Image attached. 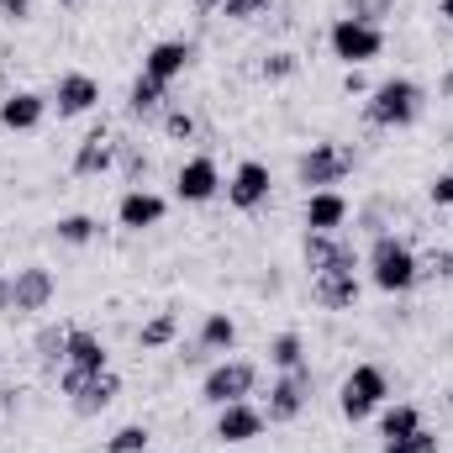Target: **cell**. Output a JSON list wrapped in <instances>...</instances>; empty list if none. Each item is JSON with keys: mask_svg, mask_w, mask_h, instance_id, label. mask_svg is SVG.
Segmentation results:
<instances>
[{"mask_svg": "<svg viewBox=\"0 0 453 453\" xmlns=\"http://www.w3.org/2000/svg\"><path fill=\"white\" fill-rule=\"evenodd\" d=\"M422 111H427V90H422L417 80H406V74L380 80V85L369 90V101H364V121H369V127H385V132L417 127Z\"/></svg>", "mask_w": 453, "mask_h": 453, "instance_id": "obj_1", "label": "cell"}, {"mask_svg": "<svg viewBox=\"0 0 453 453\" xmlns=\"http://www.w3.org/2000/svg\"><path fill=\"white\" fill-rule=\"evenodd\" d=\"M364 264H369V285L385 290V296H406V290H417V280H422L417 248H411L406 237H395V232H380Z\"/></svg>", "mask_w": 453, "mask_h": 453, "instance_id": "obj_2", "label": "cell"}, {"mask_svg": "<svg viewBox=\"0 0 453 453\" xmlns=\"http://www.w3.org/2000/svg\"><path fill=\"white\" fill-rule=\"evenodd\" d=\"M385 401H390V374L380 364H353L342 374V385H338L342 422H369V417H380Z\"/></svg>", "mask_w": 453, "mask_h": 453, "instance_id": "obj_3", "label": "cell"}, {"mask_svg": "<svg viewBox=\"0 0 453 453\" xmlns=\"http://www.w3.org/2000/svg\"><path fill=\"white\" fill-rule=\"evenodd\" d=\"M353 169H358V153L348 142H311L296 158V185H306V196L311 190H338Z\"/></svg>", "mask_w": 453, "mask_h": 453, "instance_id": "obj_4", "label": "cell"}, {"mask_svg": "<svg viewBox=\"0 0 453 453\" xmlns=\"http://www.w3.org/2000/svg\"><path fill=\"white\" fill-rule=\"evenodd\" d=\"M327 48H333V58L342 69H364V64H374L385 53V27H369L358 16H338L327 27Z\"/></svg>", "mask_w": 453, "mask_h": 453, "instance_id": "obj_5", "label": "cell"}, {"mask_svg": "<svg viewBox=\"0 0 453 453\" xmlns=\"http://www.w3.org/2000/svg\"><path fill=\"white\" fill-rule=\"evenodd\" d=\"M253 385H258V364H248V358H222V364L206 369L201 401H206V406H232V401H248Z\"/></svg>", "mask_w": 453, "mask_h": 453, "instance_id": "obj_6", "label": "cell"}, {"mask_svg": "<svg viewBox=\"0 0 453 453\" xmlns=\"http://www.w3.org/2000/svg\"><path fill=\"white\" fill-rule=\"evenodd\" d=\"M58 390L69 395L74 417H101L116 395H121V380H116L111 369H101V374H74V369H64V374H58Z\"/></svg>", "mask_w": 453, "mask_h": 453, "instance_id": "obj_7", "label": "cell"}, {"mask_svg": "<svg viewBox=\"0 0 453 453\" xmlns=\"http://www.w3.org/2000/svg\"><path fill=\"white\" fill-rule=\"evenodd\" d=\"M311 390H317L311 364H301V369H280V380L269 385V401H264V422H296V417L306 411Z\"/></svg>", "mask_w": 453, "mask_h": 453, "instance_id": "obj_8", "label": "cell"}, {"mask_svg": "<svg viewBox=\"0 0 453 453\" xmlns=\"http://www.w3.org/2000/svg\"><path fill=\"white\" fill-rule=\"evenodd\" d=\"M301 258L311 274H358V248L342 237V232H306L301 237Z\"/></svg>", "mask_w": 453, "mask_h": 453, "instance_id": "obj_9", "label": "cell"}, {"mask_svg": "<svg viewBox=\"0 0 453 453\" xmlns=\"http://www.w3.org/2000/svg\"><path fill=\"white\" fill-rule=\"evenodd\" d=\"M53 296H58V280L48 264H21L11 274V317H37L53 306Z\"/></svg>", "mask_w": 453, "mask_h": 453, "instance_id": "obj_10", "label": "cell"}, {"mask_svg": "<svg viewBox=\"0 0 453 453\" xmlns=\"http://www.w3.org/2000/svg\"><path fill=\"white\" fill-rule=\"evenodd\" d=\"M96 106H101V80H96V74L69 69V74H58V80H53L48 111H58L64 121H69V116H90Z\"/></svg>", "mask_w": 453, "mask_h": 453, "instance_id": "obj_11", "label": "cell"}, {"mask_svg": "<svg viewBox=\"0 0 453 453\" xmlns=\"http://www.w3.org/2000/svg\"><path fill=\"white\" fill-rule=\"evenodd\" d=\"M222 169H217V158L211 153H196V158H185L180 164V174H174V196L185 201V206H206V201H217L222 196Z\"/></svg>", "mask_w": 453, "mask_h": 453, "instance_id": "obj_12", "label": "cell"}, {"mask_svg": "<svg viewBox=\"0 0 453 453\" xmlns=\"http://www.w3.org/2000/svg\"><path fill=\"white\" fill-rule=\"evenodd\" d=\"M222 190H226V206H237V211H258V206L269 201V190H274V174H269L264 158H242Z\"/></svg>", "mask_w": 453, "mask_h": 453, "instance_id": "obj_13", "label": "cell"}, {"mask_svg": "<svg viewBox=\"0 0 453 453\" xmlns=\"http://www.w3.org/2000/svg\"><path fill=\"white\" fill-rule=\"evenodd\" d=\"M164 217H169V201H164L158 190H148V185H132V190L116 201L121 232H153V226H164Z\"/></svg>", "mask_w": 453, "mask_h": 453, "instance_id": "obj_14", "label": "cell"}, {"mask_svg": "<svg viewBox=\"0 0 453 453\" xmlns=\"http://www.w3.org/2000/svg\"><path fill=\"white\" fill-rule=\"evenodd\" d=\"M190 64H196V42H185V37H164V42H153V48L142 53V74L158 80L164 90H169Z\"/></svg>", "mask_w": 453, "mask_h": 453, "instance_id": "obj_15", "label": "cell"}, {"mask_svg": "<svg viewBox=\"0 0 453 453\" xmlns=\"http://www.w3.org/2000/svg\"><path fill=\"white\" fill-rule=\"evenodd\" d=\"M264 406H253V401H232V406H217V443H253V438H264Z\"/></svg>", "mask_w": 453, "mask_h": 453, "instance_id": "obj_16", "label": "cell"}, {"mask_svg": "<svg viewBox=\"0 0 453 453\" xmlns=\"http://www.w3.org/2000/svg\"><path fill=\"white\" fill-rule=\"evenodd\" d=\"M64 369H74V374H101V369H111V348H106V338L90 333V327H69Z\"/></svg>", "mask_w": 453, "mask_h": 453, "instance_id": "obj_17", "label": "cell"}, {"mask_svg": "<svg viewBox=\"0 0 453 453\" xmlns=\"http://www.w3.org/2000/svg\"><path fill=\"white\" fill-rule=\"evenodd\" d=\"M111 169H116V137L106 127L85 132V137L74 142V174H80V180H101V174H111Z\"/></svg>", "mask_w": 453, "mask_h": 453, "instance_id": "obj_18", "label": "cell"}, {"mask_svg": "<svg viewBox=\"0 0 453 453\" xmlns=\"http://www.w3.org/2000/svg\"><path fill=\"white\" fill-rule=\"evenodd\" d=\"M48 116V96L42 90H11L0 96V127L5 132H37Z\"/></svg>", "mask_w": 453, "mask_h": 453, "instance_id": "obj_19", "label": "cell"}, {"mask_svg": "<svg viewBox=\"0 0 453 453\" xmlns=\"http://www.w3.org/2000/svg\"><path fill=\"white\" fill-rule=\"evenodd\" d=\"M301 222H306V232H342L348 226V196L342 190H311Z\"/></svg>", "mask_w": 453, "mask_h": 453, "instance_id": "obj_20", "label": "cell"}, {"mask_svg": "<svg viewBox=\"0 0 453 453\" xmlns=\"http://www.w3.org/2000/svg\"><path fill=\"white\" fill-rule=\"evenodd\" d=\"M358 296H364L358 274H311V301L322 311H353Z\"/></svg>", "mask_w": 453, "mask_h": 453, "instance_id": "obj_21", "label": "cell"}, {"mask_svg": "<svg viewBox=\"0 0 453 453\" xmlns=\"http://www.w3.org/2000/svg\"><path fill=\"white\" fill-rule=\"evenodd\" d=\"M169 90L158 85V80H148V74H137L132 80V90H127V116H164L169 106Z\"/></svg>", "mask_w": 453, "mask_h": 453, "instance_id": "obj_22", "label": "cell"}, {"mask_svg": "<svg viewBox=\"0 0 453 453\" xmlns=\"http://www.w3.org/2000/svg\"><path fill=\"white\" fill-rule=\"evenodd\" d=\"M196 342H201L206 353H232V348H237V322H232L226 311H206V317H201V333H196Z\"/></svg>", "mask_w": 453, "mask_h": 453, "instance_id": "obj_23", "label": "cell"}, {"mask_svg": "<svg viewBox=\"0 0 453 453\" xmlns=\"http://www.w3.org/2000/svg\"><path fill=\"white\" fill-rule=\"evenodd\" d=\"M53 237H58L64 248H90V242L101 237V222H96L90 211H69V217L53 222Z\"/></svg>", "mask_w": 453, "mask_h": 453, "instance_id": "obj_24", "label": "cell"}, {"mask_svg": "<svg viewBox=\"0 0 453 453\" xmlns=\"http://www.w3.org/2000/svg\"><path fill=\"white\" fill-rule=\"evenodd\" d=\"M417 427H422V411H417L411 401H401V406H380V438H385V443L411 438Z\"/></svg>", "mask_w": 453, "mask_h": 453, "instance_id": "obj_25", "label": "cell"}, {"mask_svg": "<svg viewBox=\"0 0 453 453\" xmlns=\"http://www.w3.org/2000/svg\"><path fill=\"white\" fill-rule=\"evenodd\" d=\"M174 338H180V317H174V311H153V317L137 327V348H148V353H153V348H169Z\"/></svg>", "mask_w": 453, "mask_h": 453, "instance_id": "obj_26", "label": "cell"}, {"mask_svg": "<svg viewBox=\"0 0 453 453\" xmlns=\"http://www.w3.org/2000/svg\"><path fill=\"white\" fill-rule=\"evenodd\" d=\"M269 364L274 369H301L306 364V338L290 327V333H280V338H269Z\"/></svg>", "mask_w": 453, "mask_h": 453, "instance_id": "obj_27", "label": "cell"}, {"mask_svg": "<svg viewBox=\"0 0 453 453\" xmlns=\"http://www.w3.org/2000/svg\"><path fill=\"white\" fill-rule=\"evenodd\" d=\"M148 443H153L148 422H127V427H116L106 438V453H148Z\"/></svg>", "mask_w": 453, "mask_h": 453, "instance_id": "obj_28", "label": "cell"}, {"mask_svg": "<svg viewBox=\"0 0 453 453\" xmlns=\"http://www.w3.org/2000/svg\"><path fill=\"white\" fill-rule=\"evenodd\" d=\"M296 69H301V58H296L290 48H274V53H264V64H258V74H264L269 85H285V80H296Z\"/></svg>", "mask_w": 453, "mask_h": 453, "instance_id": "obj_29", "label": "cell"}, {"mask_svg": "<svg viewBox=\"0 0 453 453\" xmlns=\"http://www.w3.org/2000/svg\"><path fill=\"white\" fill-rule=\"evenodd\" d=\"M116 164H121V174H127L132 185H142V180H148V169H153V164H148V153H142L137 142H127V137H116Z\"/></svg>", "mask_w": 453, "mask_h": 453, "instance_id": "obj_30", "label": "cell"}, {"mask_svg": "<svg viewBox=\"0 0 453 453\" xmlns=\"http://www.w3.org/2000/svg\"><path fill=\"white\" fill-rule=\"evenodd\" d=\"M342 5H348L342 16H358V21H369V27H380L385 16H395V5H401V0H342Z\"/></svg>", "mask_w": 453, "mask_h": 453, "instance_id": "obj_31", "label": "cell"}, {"mask_svg": "<svg viewBox=\"0 0 453 453\" xmlns=\"http://www.w3.org/2000/svg\"><path fill=\"white\" fill-rule=\"evenodd\" d=\"M438 449H443V438L427 433V427H417L411 438H395V443H385L380 453H438Z\"/></svg>", "mask_w": 453, "mask_h": 453, "instance_id": "obj_32", "label": "cell"}, {"mask_svg": "<svg viewBox=\"0 0 453 453\" xmlns=\"http://www.w3.org/2000/svg\"><path fill=\"white\" fill-rule=\"evenodd\" d=\"M64 342H69V327H42L37 333V358L42 364H64Z\"/></svg>", "mask_w": 453, "mask_h": 453, "instance_id": "obj_33", "label": "cell"}, {"mask_svg": "<svg viewBox=\"0 0 453 453\" xmlns=\"http://www.w3.org/2000/svg\"><path fill=\"white\" fill-rule=\"evenodd\" d=\"M164 132H169L174 142H190V137H196V116L180 111V106H169V111H164Z\"/></svg>", "mask_w": 453, "mask_h": 453, "instance_id": "obj_34", "label": "cell"}, {"mask_svg": "<svg viewBox=\"0 0 453 453\" xmlns=\"http://www.w3.org/2000/svg\"><path fill=\"white\" fill-rule=\"evenodd\" d=\"M274 0H222V16L226 21H253V16H264Z\"/></svg>", "mask_w": 453, "mask_h": 453, "instance_id": "obj_35", "label": "cell"}, {"mask_svg": "<svg viewBox=\"0 0 453 453\" xmlns=\"http://www.w3.org/2000/svg\"><path fill=\"white\" fill-rule=\"evenodd\" d=\"M422 274H427V280H453V253L449 248H433L427 264H422Z\"/></svg>", "mask_w": 453, "mask_h": 453, "instance_id": "obj_36", "label": "cell"}, {"mask_svg": "<svg viewBox=\"0 0 453 453\" xmlns=\"http://www.w3.org/2000/svg\"><path fill=\"white\" fill-rule=\"evenodd\" d=\"M427 201H433V206H453V169H443V174L427 180Z\"/></svg>", "mask_w": 453, "mask_h": 453, "instance_id": "obj_37", "label": "cell"}, {"mask_svg": "<svg viewBox=\"0 0 453 453\" xmlns=\"http://www.w3.org/2000/svg\"><path fill=\"white\" fill-rule=\"evenodd\" d=\"M32 5L37 0H0V21L5 27H21V21H32Z\"/></svg>", "mask_w": 453, "mask_h": 453, "instance_id": "obj_38", "label": "cell"}, {"mask_svg": "<svg viewBox=\"0 0 453 453\" xmlns=\"http://www.w3.org/2000/svg\"><path fill=\"white\" fill-rule=\"evenodd\" d=\"M342 90H348V96H369L374 85L364 80V69H348V74H342Z\"/></svg>", "mask_w": 453, "mask_h": 453, "instance_id": "obj_39", "label": "cell"}, {"mask_svg": "<svg viewBox=\"0 0 453 453\" xmlns=\"http://www.w3.org/2000/svg\"><path fill=\"white\" fill-rule=\"evenodd\" d=\"M0 317H11V274L0 269Z\"/></svg>", "mask_w": 453, "mask_h": 453, "instance_id": "obj_40", "label": "cell"}, {"mask_svg": "<svg viewBox=\"0 0 453 453\" xmlns=\"http://www.w3.org/2000/svg\"><path fill=\"white\" fill-rule=\"evenodd\" d=\"M438 101H453V64L443 69V80H438Z\"/></svg>", "mask_w": 453, "mask_h": 453, "instance_id": "obj_41", "label": "cell"}, {"mask_svg": "<svg viewBox=\"0 0 453 453\" xmlns=\"http://www.w3.org/2000/svg\"><path fill=\"white\" fill-rule=\"evenodd\" d=\"M190 11H201V16H217V11H222V0H190Z\"/></svg>", "mask_w": 453, "mask_h": 453, "instance_id": "obj_42", "label": "cell"}, {"mask_svg": "<svg viewBox=\"0 0 453 453\" xmlns=\"http://www.w3.org/2000/svg\"><path fill=\"white\" fill-rule=\"evenodd\" d=\"M0 411H16V395H11L5 385H0Z\"/></svg>", "mask_w": 453, "mask_h": 453, "instance_id": "obj_43", "label": "cell"}, {"mask_svg": "<svg viewBox=\"0 0 453 453\" xmlns=\"http://www.w3.org/2000/svg\"><path fill=\"white\" fill-rule=\"evenodd\" d=\"M438 11H443V16L453 21V0H438Z\"/></svg>", "mask_w": 453, "mask_h": 453, "instance_id": "obj_44", "label": "cell"}]
</instances>
